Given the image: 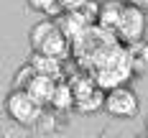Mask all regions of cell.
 Returning a JSON list of instances; mask_svg holds the SVG:
<instances>
[{
    "label": "cell",
    "mask_w": 148,
    "mask_h": 138,
    "mask_svg": "<svg viewBox=\"0 0 148 138\" xmlns=\"http://www.w3.org/2000/svg\"><path fill=\"white\" fill-rule=\"evenodd\" d=\"M138 54H140V61L148 67V41H146V44H140V51H138Z\"/></svg>",
    "instance_id": "cell-15"
},
{
    "label": "cell",
    "mask_w": 148,
    "mask_h": 138,
    "mask_svg": "<svg viewBox=\"0 0 148 138\" xmlns=\"http://www.w3.org/2000/svg\"><path fill=\"white\" fill-rule=\"evenodd\" d=\"M5 110H8V115L15 123H21V125H36L38 118H41V113H44V105L36 102L26 90H13L8 95V100H5Z\"/></svg>",
    "instance_id": "cell-3"
},
{
    "label": "cell",
    "mask_w": 148,
    "mask_h": 138,
    "mask_svg": "<svg viewBox=\"0 0 148 138\" xmlns=\"http://www.w3.org/2000/svg\"><path fill=\"white\" fill-rule=\"evenodd\" d=\"M69 84L74 92V107L79 113H95V110L105 107V92L95 84L92 77H77Z\"/></svg>",
    "instance_id": "cell-4"
},
{
    "label": "cell",
    "mask_w": 148,
    "mask_h": 138,
    "mask_svg": "<svg viewBox=\"0 0 148 138\" xmlns=\"http://www.w3.org/2000/svg\"><path fill=\"white\" fill-rule=\"evenodd\" d=\"M33 51L46 54V56H54V59H64L69 54V38L64 36V31L59 28V23L49 31L38 44H33Z\"/></svg>",
    "instance_id": "cell-6"
},
{
    "label": "cell",
    "mask_w": 148,
    "mask_h": 138,
    "mask_svg": "<svg viewBox=\"0 0 148 138\" xmlns=\"http://www.w3.org/2000/svg\"><path fill=\"white\" fill-rule=\"evenodd\" d=\"M49 105L54 107V110H59V113L72 110V107H74V92H72V84H69L66 79L56 82V87H54V95H51V102H49Z\"/></svg>",
    "instance_id": "cell-10"
},
{
    "label": "cell",
    "mask_w": 148,
    "mask_h": 138,
    "mask_svg": "<svg viewBox=\"0 0 148 138\" xmlns=\"http://www.w3.org/2000/svg\"><path fill=\"white\" fill-rule=\"evenodd\" d=\"M120 10H123V3H118V0H110V3L100 5V10H97V26L102 31H110L112 33L115 26H118Z\"/></svg>",
    "instance_id": "cell-9"
},
{
    "label": "cell",
    "mask_w": 148,
    "mask_h": 138,
    "mask_svg": "<svg viewBox=\"0 0 148 138\" xmlns=\"http://www.w3.org/2000/svg\"><path fill=\"white\" fill-rule=\"evenodd\" d=\"M146 10H140V8H135V5H123V10H120V18H118V26H115V38H118L120 44H140V38H143V33H146Z\"/></svg>",
    "instance_id": "cell-2"
},
{
    "label": "cell",
    "mask_w": 148,
    "mask_h": 138,
    "mask_svg": "<svg viewBox=\"0 0 148 138\" xmlns=\"http://www.w3.org/2000/svg\"><path fill=\"white\" fill-rule=\"evenodd\" d=\"M105 110L115 118H135L138 115V95L128 84L105 92Z\"/></svg>",
    "instance_id": "cell-5"
},
{
    "label": "cell",
    "mask_w": 148,
    "mask_h": 138,
    "mask_svg": "<svg viewBox=\"0 0 148 138\" xmlns=\"http://www.w3.org/2000/svg\"><path fill=\"white\" fill-rule=\"evenodd\" d=\"M128 5H135V8H140V10H146L148 8V0H125Z\"/></svg>",
    "instance_id": "cell-16"
},
{
    "label": "cell",
    "mask_w": 148,
    "mask_h": 138,
    "mask_svg": "<svg viewBox=\"0 0 148 138\" xmlns=\"http://www.w3.org/2000/svg\"><path fill=\"white\" fill-rule=\"evenodd\" d=\"M26 3H28L36 13H44V15H56V13H61L59 0H26Z\"/></svg>",
    "instance_id": "cell-11"
},
{
    "label": "cell",
    "mask_w": 148,
    "mask_h": 138,
    "mask_svg": "<svg viewBox=\"0 0 148 138\" xmlns=\"http://www.w3.org/2000/svg\"><path fill=\"white\" fill-rule=\"evenodd\" d=\"M54 26H56V21H41V23H36V26L31 28V46L38 44V41H41V38H44Z\"/></svg>",
    "instance_id": "cell-13"
},
{
    "label": "cell",
    "mask_w": 148,
    "mask_h": 138,
    "mask_svg": "<svg viewBox=\"0 0 148 138\" xmlns=\"http://www.w3.org/2000/svg\"><path fill=\"white\" fill-rule=\"evenodd\" d=\"M28 64L33 67V72H36V74L51 77L54 82H61V79H64V67H61V59H54V56H46V54L33 51V56H31Z\"/></svg>",
    "instance_id": "cell-7"
},
{
    "label": "cell",
    "mask_w": 148,
    "mask_h": 138,
    "mask_svg": "<svg viewBox=\"0 0 148 138\" xmlns=\"http://www.w3.org/2000/svg\"><path fill=\"white\" fill-rule=\"evenodd\" d=\"M84 3L87 0H59V8H61V13H77Z\"/></svg>",
    "instance_id": "cell-14"
},
{
    "label": "cell",
    "mask_w": 148,
    "mask_h": 138,
    "mask_svg": "<svg viewBox=\"0 0 148 138\" xmlns=\"http://www.w3.org/2000/svg\"><path fill=\"white\" fill-rule=\"evenodd\" d=\"M135 138H148V136H135Z\"/></svg>",
    "instance_id": "cell-17"
},
{
    "label": "cell",
    "mask_w": 148,
    "mask_h": 138,
    "mask_svg": "<svg viewBox=\"0 0 148 138\" xmlns=\"http://www.w3.org/2000/svg\"><path fill=\"white\" fill-rule=\"evenodd\" d=\"M36 77V72H33V67L31 64H26V67H21L18 72H15V82H13V90H26L28 87V82Z\"/></svg>",
    "instance_id": "cell-12"
},
{
    "label": "cell",
    "mask_w": 148,
    "mask_h": 138,
    "mask_svg": "<svg viewBox=\"0 0 148 138\" xmlns=\"http://www.w3.org/2000/svg\"><path fill=\"white\" fill-rule=\"evenodd\" d=\"M133 59L135 56L125 46H120L118 38L100 46L92 56V79H95V84L102 92L123 87L133 74Z\"/></svg>",
    "instance_id": "cell-1"
},
{
    "label": "cell",
    "mask_w": 148,
    "mask_h": 138,
    "mask_svg": "<svg viewBox=\"0 0 148 138\" xmlns=\"http://www.w3.org/2000/svg\"><path fill=\"white\" fill-rule=\"evenodd\" d=\"M54 87H56V82H54L51 77L36 74V77L28 82L26 92H28V95L36 100V102H41V105H49V102H51V95H54Z\"/></svg>",
    "instance_id": "cell-8"
}]
</instances>
